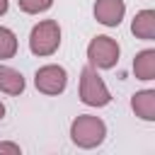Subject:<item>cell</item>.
Returning <instances> with one entry per match:
<instances>
[{"instance_id": "6da1fadb", "label": "cell", "mask_w": 155, "mask_h": 155, "mask_svg": "<svg viewBox=\"0 0 155 155\" xmlns=\"http://www.w3.org/2000/svg\"><path fill=\"white\" fill-rule=\"evenodd\" d=\"M107 138V124L99 119V116H92V114H80L73 119L70 124V140L78 145V148H97L102 145Z\"/></svg>"}, {"instance_id": "7a4b0ae2", "label": "cell", "mask_w": 155, "mask_h": 155, "mask_svg": "<svg viewBox=\"0 0 155 155\" xmlns=\"http://www.w3.org/2000/svg\"><path fill=\"white\" fill-rule=\"evenodd\" d=\"M61 46V24L56 19H41L31 27L29 34V51L34 56H53Z\"/></svg>"}, {"instance_id": "3957f363", "label": "cell", "mask_w": 155, "mask_h": 155, "mask_svg": "<svg viewBox=\"0 0 155 155\" xmlns=\"http://www.w3.org/2000/svg\"><path fill=\"white\" fill-rule=\"evenodd\" d=\"M80 99L87 107H107L111 102L109 87L104 85L97 68H92V65H85L80 73Z\"/></svg>"}, {"instance_id": "277c9868", "label": "cell", "mask_w": 155, "mask_h": 155, "mask_svg": "<svg viewBox=\"0 0 155 155\" xmlns=\"http://www.w3.org/2000/svg\"><path fill=\"white\" fill-rule=\"evenodd\" d=\"M119 44L111 36H94L87 46V61L92 68H114L119 63Z\"/></svg>"}, {"instance_id": "5b68a950", "label": "cell", "mask_w": 155, "mask_h": 155, "mask_svg": "<svg viewBox=\"0 0 155 155\" xmlns=\"http://www.w3.org/2000/svg\"><path fill=\"white\" fill-rule=\"evenodd\" d=\"M34 85L41 94H61L68 85V73L63 65H56V63H48V65H41L34 75Z\"/></svg>"}, {"instance_id": "8992f818", "label": "cell", "mask_w": 155, "mask_h": 155, "mask_svg": "<svg viewBox=\"0 0 155 155\" xmlns=\"http://www.w3.org/2000/svg\"><path fill=\"white\" fill-rule=\"evenodd\" d=\"M126 15L124 0H97L94 2V19L104 27H119Z\"/></svg>"}, {"instance_id": "52a82bcc", "label": "cell", "mask_w": 155, "mask_h": 155, "mask_svg": "<svg viewBox=\"0 0 155 155\" xmlns=\"http://www.w3.org/2000/svg\"><path fill=\"white\" fill-rule=\"evenodd\" d=\"M131 31H133L136 39L153 41L155 39V10H140V12H136V17L131 22Z\"/></svg>"}, {"instance_id": "ba28073f", "label": "cell", "mask_w": 155, "mask_h": 155, "mask_svg": "<svg viewBox=\"0 0 155 155\" xmlns=\"http://www.w3.org/2000/svg\"><path fill=\"white\" fill-rule=\"evenodd\" d=\"M131 109L143 121H155V90H140L131 97Z\"/></svg>"}, {"instance_id": "9c48e42d", "label": "cell", "mask_w": 155, "mask_h": 155, "mask_svg": "<svg viewBox=\"0 0 155 155\" xmlns=\"http://www.w3.org/2000/svg\"><path fill=\"white\" fill-rule=\"evenodd\" d=\"M0 92H5V94H22L24 92L22 73L10 68V65H0Z\"/></svg>"}, {"instance_id": "30bf717a", "label": "cell", "mask_w": 155, "mask_h": 155, "mask_svg": "<svg viewBox=\"0 0 155 155\" xmlns=\"http://www.w3.org/2000/svg\"><path fill=\"white\" fill-rule=\"evenodd\" d=\"M133 73L138 80H155V51L145 48L133 58Z\"/></svg>"}, {"instance_id": "8fae6325", "label": "cell", "mask_w": 155, "mask_h": 155, "mask_svg": "<svg viewBox=\"0 0 155 155\" xmlns=\"http://www.w3.org/2000/svg\"><path fill=\"white\" fill-rule=\"evenodd\" d=\"M17 53V36L12 29L0 27V61H7Z\"/></svg>"}, {"instance_id": "7c38bea8", "label": "cell", "mask_w": 155, "mask_h": 155, "mask_svg": "<svg viewBox=\"0 0 155 155\" xmlns=\"http://www.w3.org/2000/svg\"><path fill=\"white\" fill-rule=\"evenodd\" d=\"M17 5L27 15H39V12H46L53 5V0H17Z\"/></svg>"}, {"instance_id": "4fadbf2b", "label": "cell", "mask_w": 155, "mask_h": 155, "mask_svg": "<svg viewBox=\"0 0 155 155\" xmlns=\"http://www.w3.org/2000/svg\"><path fill=\"white\" fill-rule=\"evenodd\" d=\"M0 150H7V153H19V145H15V143H0Z\"/></svg>"}, {"instance_id": "5bb4252c", "label": "cell", "mask_w": 155, "mask_h": 155, "mask_svg": "<svg viewBox=\"0 0 155 155\" xmlns=\"http://www.w3.org/2000/svg\"><path fill=\"white\" fill-rule=\"evenodd\" d=\"M7 7H10V2H7V0H0V15H5Z\"/></svg>"}, {"instance_id": "9a60e30c", "label": "cell", "mask_w": 155, "mask_h": 155, "mask_svg": "<svg viewBox=\"0 0 155 155\" xmlns=\"http://www.w3.org/2000/svg\"><path fill=\"white\" fill-rule=\"evenodd\" d=\"M2 116H5V104L0 102V119H2Z\"/></svg>"}]
</instances>
